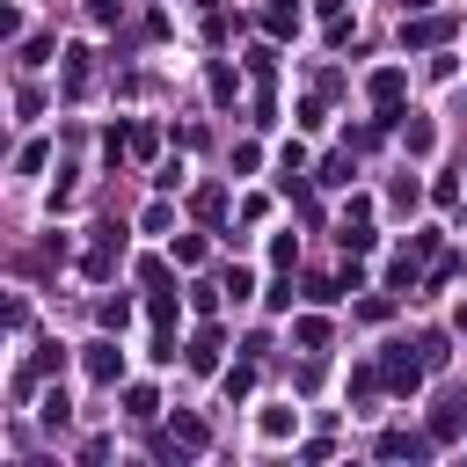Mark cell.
I'll return each instance as SVG.
<instances>
[{"label": "cell", "instance_id": "6da1fadb", "mask_svg": "<svg viewBox=\"0 0 467 467\" xmlns=\"http://www.w3.org/2000/svg\"><path fill=\"white\" fill-rule=\"evenodd\" d=\"M417 373H424V358H409V350L387 358V387H417Z\"/></svg>", "mask_w": 467, "mask_h": 467}, {"label": "cell", "instance_id": "7a4b0ae2", "mask_svg": "<svg viewBox=\"0 0 467 467\" xmlns=\"http://www.w3.org/2000/svg\"><path fill=\"white\" fill-rule=\"evenodd\" d=\"M88 373H95V380H117V350H110V343L88 350Z\"/></svg>", "mask_w": 467, "mask_h": 467}, {"label": "cell", "instance_id": "3957f363", "mask_svg": "<svg viewBox=\"0 0 467 467\" xmlns=\"http://www.w3.org/2000/svg\"><path fill=\"white\" fill-rule=\"evenodd\" d=\"M445 30H453V22H445V15H431V22H417V30H409V44H438Z\"/></svg>", "mask_w": 467, "mask_h": 467}, {"label": "cell", "instance_id": "277c9868", "mask_svg": "<svg viewBox=\"0 0 467 467\" xmlns=\"http://www.w3.org/2000/svg\"><path fill=\"white\" fill-rule=\"evenodd\" d=\"M175 445H183V453H198V445H205V424H190V417H183V424H175Z\"/></svg>", "mask_w": 467, "mask_h": 467}, {"label": "cell", "instance_id": "5b68a950", "mask_svg": "<svg viewBox=\"0 0 467 467\" xmlns=\"http://www.w3.org/2000/svg\"><path fill=\"white\" fill-rule=\"evenodd\" d=\"M409 8H424V0H409Z\"/></svg>", "mask_w": 467, "mask_h": 467}]
</instances>
